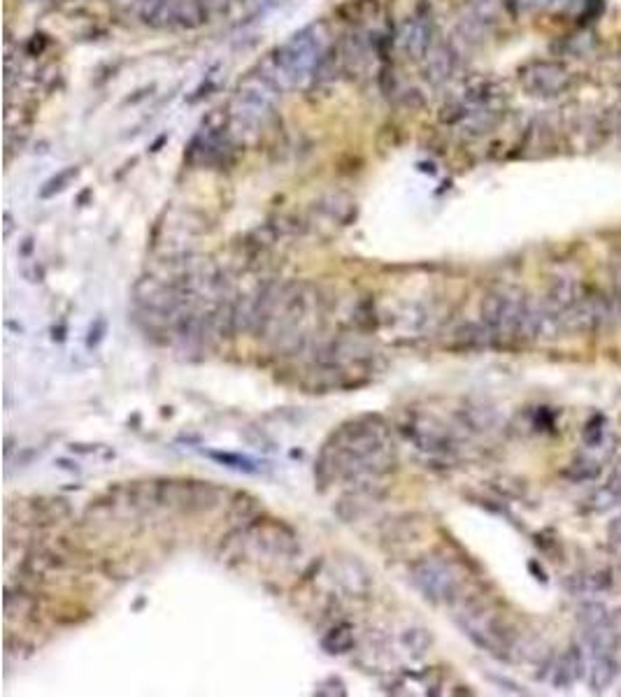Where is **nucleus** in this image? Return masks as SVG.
<instances>
[{
  "label": "nucleus",
  "mask_w": 621,
  "mask_h": 697,
  "mask_svg": "<svg viewBox=\"0 0 621 697\" xmlns=\"http://www.w3.org/2000/svg\"><path fill=\"white\" fill-rule=\"evenodd\" d=\"M394 458V442L385 421L379 416H358L328 437L319 453L316 474L324 483L333 479H375L389 473Z\"/></svg>",
  "instance_id": "obj_1"
},
{
  "label": "nucleus",
  "mask_w": 621,
  "mask_h": 697,
  "mask_svg": "<svg viewBox=\"0 0 621 697\" xmlns=\"http://www.w3.org/2000/svg\"><path fill=\"white\" fill-rule=\"evenodd\" d=\"M328 49H331V33L324 22L307 24L298 33L279 45L268 61L261 68L270 75L282 91H291L303 86L310 77H315L319 65L324 64Z\"/></svg>",
  "instance_id": "obj_2"
},
{
  "label": "nucleus",
  "mask_w": 621,
  "mask_h": 697,
  "mask_svg": "<svg viewBox=\"0 0 621 697\" xmlns=\"http://www.w3.org/2000/svg\"><path fill=\"white\" fill-rule=\"evenodd\" d=\"M285 91L279 89V85L258 65L254 73L237 85L235 94L228 105V131L233 137L240 133L258 131L264 128L265 121L273 116L275 105H277L279 95Z\"/></svg>",
  "instance_id": "obj_3"
},
{
  "label": "nucleus",
  "mask_w": 621,
  "mask_h": 697,
  "mask_svg": "<svg viewBox=\"0 0 621 697\" xmlns=\"http://www.w3.org/2000/svg\"><path fill=\"white\" fill-rule=\"evenodd\" d=\"M482 321L494 335L531 340L545 333L543 307L512 291H496L482 303Z\"/></svg>",
  "instance_id": "obj_4"
},
{
  "label": "nucleus",
  "mask_w": 621,
  "mask_h": 697,
  "mask_svg": "<svg viewBox=\"0 0 621 697\" xmlns=\"http://www.w3.org/2000/svg\"><path fill=\"white\" fill-rule=\"evenodd\" d=\"M412 582L426 598L436 602H449L456 598L458 579L447 563L437 558H422L412 565Z\"/></svg>",
  "instance_id": "obj_5"
},
{
  "label": "nucleus",
  "mask_w": 621,
  "mask_h": 697,
  "mask_svg": "<svg viewBox=\"0 0 621 697\" xmlns=\"http://www.w3.org/2000/svg\"><path fill=\"white\" fill-rule=\"evenodd\" d=\"M431 45V22H428L426 16H412V19L403 24L398 33V47L403 49L407 58L422 61Z\"/></svg>",
  "instance_id": "obj_6"
},
{
  "label": "nucleus",
  "mask_w": 621,
  "mask_h": 697,
  "mask_svg": "<svg viewBox=\"0 0 621 697\" xmlns=\"http://www.w3.org/2000/svg\"><path fill=\"white\" fill-rule=\"evenodd\" d=\"M406 433L415 442L416 449L428 451V453H449L454 449L452 435L436 421H415L407 425Z\"/></svg>",
  "instance_id": "obj_7"
},
{
  "label": "nucleus",
  "mask_w": 621,
  "mask_h": 697,
  "mask_svg": "<svg viewBox=\"0 0 621 697\" xmlns=\"http://www.w3.org/2000/svg\"><path fill=\"white\" fill-rule=\"evenodd\" d=\"M422 61H424V70H426V77L433 79V82L445 79L449 75V70H452V56H449V52L443 47V45H437V43H433L431 47H428L426 56H424Z\"/></svg>",
  "instance_id": "obj_8"
},
{
  "label": "nucleus",
  "mask_w": 621,
  "mask_h": 697,
  "mask_svg": "<svg viewBox=\"0 0 621 697\" xmlns=\"http://www.w3.org/2000/svg\"><path fill=\"white\" fill-rule=\"evenodd\" d=\"M615 655H591L589 686L594 688V691H603V688L610 686V683L615 682Z\"/></svg>",
  "instance_id": "obj_9"
},
{
  "label": "nucleus",
  "mask_w": 621,
  "mask_h": 697,
  "mask_svg": "<svg viewBox=\"0 0 621 697\" xmlns=\"http://www.w3.org/2000/svg\"><path fill=\"white\" fill-rule=\"evenodd\" d=\"M582 667H585V662H582V655H579V651L570 649L568 653H564V658H561L558 667L554 670V683H556L558 688L573 686L579 676H582Z\"/></svg>",
  "instance_id": "obj_10"
},
{
  "label": "nucleus",
  "mask_w": 621,
  "mask_h": 697,
  "mask_svg": "<svg viewBox=\"0 0 621 697\" xmlns=\"http://www.w3.org/2000/svg\"><path fill=\"white\" fill-rule=\"evenodd\" d=\"M621 503V465L616 467L612 477L607 479V483L603 488H598L591 498V507L596 512H607V509L616 507Z\"/></svg>",
  "instance_id": "obj_11"
},
{
  "label": "nucleus",
  "mask_w": 621,
  "mask_h": 697,
  "mask_svg": "<svg viewBox=\"0 0 621 697\" xmlns=\"http://www.w3.org/2000/svg\"><path fill=\"white\" fill-rule=\"evenodd\" d=\"M322 646L324 651H328V653L333 655L347 653V651H352L354 646V628L347 623L336 625V628H331L326 632V637L322 640Z\"/></svg>",
  "instance_id": "obj_12"
},
{
  "label": "nucleus",
  "mask_w": 621,
  "mask_h": 697,
  "mask_svg": "<svg viewBox=\"0 0 621 697\" xmlns=\"http://www.w3.org/2000/svg\"><path fill=\"white\" fill-rule=\"evenodd\" d=\"M215 461L224 463V465L233 467V470H240V473H258V467H254V463L249 458L235 456V453H210Z\"/></svg>",
  "instance_id": "obj_13"
},
{
  "label": "nucleus",
  "mask_w": 621,
  "mask_h": 697,
  "mask_svg": "<svg viewBox=\"0 0 621 697\" xmlns=\"http://www.w3.org/2000/svg\"><path fill=\"white\" fill-rule=\"evenodd\" d=\"M606 419H600V416H594V419L586 423V428L582 430V440H585L586 446H598L603 442V433H606Z\"/></svg>",
  "instance_id": "obj_14"
},
{
  "label": "nucleus",
  "mask_w": 621,
  "mask_h": 697,
  "mask_svg": "<svg viewBox=\"0 0 621 697\" xmlns=\"http://www.w3.org/2000/svg\"><path fill=\"white\" fill-rule=\"evenodd\" d=\"M403 642L415 651V655H422L424 651L428 649V644H431V640H428L424 630H407V632L403 634Z\"/></svg>",
  "instance_id": "obj_15"
},
{
  "label": "nucleus",
  "mask_w": 621,
  "mask_h": 697,
  "mask_svg": "<svg viewBox=\"0 0 621 697\" xmlns=\"http://www.w3.org/2000/svg\"><path fill=\"white\" fill-rule=\"evenodd\" d=\"M73 177H77V168L64 170V173L58 174V177H54L52 182L45 184V189H43V194H40V195H43V198H49V195H54V194H56V191L65 189V184H68Z\"/></svg>",
  "instance_id": "obj_16"
}]
</instances>
